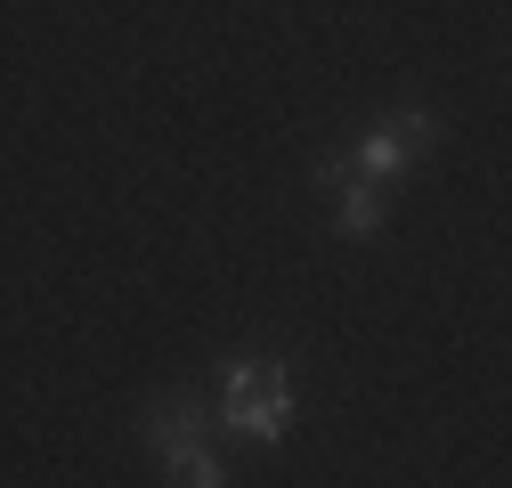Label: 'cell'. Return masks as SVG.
Returning <instances> with one entry per match:
<instances>
[{
  "label": "cell",
  "mask_w": 512,
  "mask_h": 488,
  "mask_svg": "<svg viewBox=\"0 0 512 488\" xmlns=\"http://www.w3.org/2000/svg\"><path fill=\"white\" fill-rule=\"evenodd\" d=\"M326 188H342V196H334V228H342V236H358V244H366V236H382V179L334 171Z\"/></svg>",
  "instance_id": "obj_4"
},
{
  "label": "cell",
  "mask_w": 512,
  "mask_h": 488,
  "mask_svg": "<svg viewBox=\"0 0 512 488\" xmlns=\"http://www.w3.org/2000/svg\"><path fill=\"white\" fill-rule=\"evenodd\" d=\"M139 432H147V448L163 456L171 480H187V488H220V480H228V464H220L212 440H204V407H187V399H155V407L139 415Z\"/></svg>",
  "instance_id": "obj_3"
},
{
  "label": "cell",
  "mask_w": 512,
  "mask_h": 488,
  "mask_svg": "<svg viewBox=\"0 0 512 488\" xmlns=\"http://www.w3.org/2000/svg\"><path fill=\"white\" fill-rule=\"evenodd\" d=\"M212 423H220V432H236V440L277 448V440L293 432V383H285V366H277V358H236L228 375H220Z\"/></svg>",
  "instance_id": "obj_1"
},
{
  "label": "cell",
  "mask_w": 512,
  "mask_h": 488,
  "mask_svg": "<svg viewBox=\"0 0 512 488\" xmlns=\"http://www.w3.org/2000/svg\"><path fill=\"white\" fill-rule=\"evenodd\" d=\"M431 139H439V122H431V114H382L374 131H358L342 155H326V163H317V179L358 171V179H382V188H391L407 163H423V147H431Z\"/></svg>",
  "instance_id": "obj_2"
}]
</instances>
